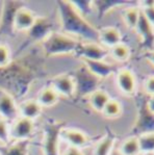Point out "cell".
I'll use <instances>...</instances> for the list:
<instances>
[{"label":"cell","instance_id":"cell-1","mask_svg":"<svg viewBox=\"0 0 154 155\" xmlns=\"http://www.w3.org/2000/svg\"><path fill=\"white\" fill-rule=\"evenodd\" d=\"M47 75L46 57L42 51L30 49L22 55L13 57L8 66L0 69V89L16 100L24 99L34 83Z\"/></svg>","mask_w":154,"mask_h":155},{"label":"cell","instance_id":"cell-2","mask_svg":"<svg viewBox=\"0 0 154 155\" xmlns=\"http://www.w3.org/2000/svg\"><path fill=\"white\" fill-rule=\"evenodd\" d=\"M55 4L61 32L76 40L80 39L82 42L98 43L99 29L80 15L70 1H56Z\"/></svg>","mask_w":154,"mask_h":155},{"label":"cell","instance_id":"cell-3","mask_svg":"<svg viewBox=\"0 0 154 155\" xmlns=\"http://www.w3.org/2000/svg\"><path fill=\"white\" fill-rule=\"evenodd\" d=\"M79 43V40L74 39L70 35L61 31H54L41 44V51L46 58L69 54L74 55Z\"/></svg>","mask_w":154,"mask_h":155},{"label":"cell","instance_id":"cell-4","mask_svg":"<svg viewBox=\"0 0 154 155\" xmlns=\"http://www.w3.org/2000/svg\"><path fill=\"white\" fill-rule=\"evenodd\" d=\"M54 31V22L51 18L47 16H38L34 24L26 32L24 42L21 43V45L18 47L15 56L22 55L35 45L42 44Z\"/></svg>","mask_w":154,"mask_h":155},{"label":"cell","instance_id":"cell-5","mask_svg":"<svg viewBox=\"0 0 154 155\" xmlns=\"http://www.w3.org/2000/svg\"><path fill=\"white\" fill-rule=\"evenodd\" d=\"M66 127V122L48 119L44 123L42 153L43 155H61L60 143L61 130Z\"/></svg>","mask_w":154,"mask_h":155},{"label":"cell","instance_id":"cell-6","mask_svg":"<svg viewBox=\"0 0 154 155\" xmlns=\"http://www.w3.org/2000/svg\"><path fill=\"white\" fill-rule=\"evenodd\" d=\"M25 6L24 1H2L0 12V38L14 37L15 30V18L18 9Z\"/></svg>","mask_w":154,"mask_h":155},{"label":"cell","instance_id":"cell-7","mask_svg":"<svg viewBox=\"0 0 154 155\" xmlns=\"http://www.w3.org/2000/svg\"><path fill=\"white\" fill-rule=\"evenodd\" d=\"M72 77L75 82V95L79 97H89L92 93L99 89L100 81L89 70L81 65L73 72Z\"/></svg>","mask_w":154,"mask_h":155},{"label":"cell","instance_id":"cell-8","mask_svg":"<svg viewBox=\"0 0 154 155\" xmlns=\"http://www.w3.org/2000/svg\"><path fill=\"white\" fill-rule=\"evenodd\" d=\"M74 56L81 61H105L110 56V50L96 42H80Z\"/></svg>","mask_w":154,"mask_h":155},{"label":"cell","instance_id":"cell-9","mask_svg":"<svg viewBox=\"0 0 154 155\" xmlns=\"http://www.w3.org/2000/svg\"><path fill=\"white\" fill-rule=\"evenodd\" d=\"M148 132H154V114L148 110L145 101L139 105L136 120L131 129V133L132 137H139Z\"/></svg>","mask_w":154,"mask_h":155},{"label":"cell","instance_id":"cell-10","mask_svg":"<svg viewBox=\"0 0 154 155\" xmlns=\"http://www.w3.org/2000/svg\"><path fill=\"white\" fill-rule=\"evenodd\" d=\"M34 132V122L18 117L15 121L9 123V135L11 142L28 140Z\"/></svg>","mask_w":154,"mask_h":155},{"label":"cell","instance_id":"cell-11","mask_svg":"<svg viewBox=\"0 0 154 155\" xmlns=\"http://www.w3.org/2000/svg\"><path fill=\"white\" fill-rule=\"evenodd\" d=\"M49 85L60 97L71 99L75 96V82L70 73H63L52 77Z\"/></svg>","mask_w":154,"mask_h":155},{"label":"cell","instance_id":"cell-12","mask_svg":"<svg viewBox=\"0 0 154 155\" xmlns=\"http://www.w3.org/2000/svg\"><path fill=\"white\" fill-rule=\"evenodd\" d=\"M116 84L118 89L125 96H133L136 93V78L132 71L127 68H122L117 71Z\"/></svg>","mask_w":154,"mask_h":155},{"label":"cell","instance_id":"cell-13","mask_svg":"<svg viewBox=\"0 0 154 155\" xmlns=\"http://www.w3.org/2000/svg\"><path fill=\"white\" fill-rule=\"evenodd\" d=\"M19 117L17 100L6 91L0 89V118L11 123Z\"/></svg>","mask_w":154,"mask_h":155},{"label":"cell","instance_id":"cell-14","mask_svg":"<svg viewBox=\"0 0 154 155\" xmlns=\"http://www.w3.org/2000/svg\"><path fill=\"white\" fill-rule=\"evenodd\" d=\"M134 31L139 35L142 47L145 51L154 49V27L146 20L142 12Z\"/></svg>","mask_w":154,"mask_h":155},{"label":"cell","instance_id":"cell-15","mask_svg":"<svg viewBox=\"0 0 154 155\" xmlns=\"http://www.w3.org/2000/svg\"><path fill=\"white\" fill-rule=\"evenodd\" d=\"M82 65L99 80H103L110 77L119 70L116 65L110 64L105 61H82Z\"/></svg>","mask_w":154,"mask_h":155},{"label":"cell","instance_id":"cell-16","mask_svg":"<svg viewBox=\"0 0 154 155\" xmlns=\"http://www.w3.org/2000/svg\"><path fill=\"white\" fill-rule=\"evenodd\" d=\"M61 140L67 143L69 147L76 148L79 150H82L90 144V137H87V133L74 128H64L61 133Z\"/></svg>","mask_w":154,"mask_h":155},{"label":"cell","instance_id":"cell-17","mask_svg":"<svg viewBox=\"0 0 154 155\" xmlns=\"http://www.w3.org/2000/svg\"><path fill=\"white\" fill-rule=\"evenodd\" d=\"M93 3L94 11L96 12L99 20H101L113 9L120 8H124L126 6L133 5L136 2L126 1V0H96V1H93Z\"/></svg>","mask_w":154,"mask_h":155},{"label":"cell","instance_id":"cell-18","mask_svg":"<svg viewBox=\"0 0 154 155\" xmlns=\"http://www.w3.org/2000/svg\"><path fill=\"white\" fill-rule=\"evenodd\" d=\"M98 43L106 49H110L122 43V33L115 26L102 27L98 31Z\"/></svg>","mask_w":154,"mask_h":155},{"label":"cell","instance_id":"cell-19","mask_svg":"<svg viewBox=\"0 0 154 155\" xmlns=\"http://www.w3.org/2000/svg\"><path fill=\"white\" fill-rule=\"evenodd\" d=\"M38 15L34 11L29 9L26 6H22L18 9L15 18V30L16 31L27 32L34 24Z\"/></svg>","mask_w":154,"mask_h":155},{"label":"cell","instance_id":"cell-20","mask_svg":"<svg viewBox=\"0 0 154 155\" xmlns=\"http://www.w3.org/2000/svg\"><path fill=\"white\" fill-rule=\"evenodd\" d=\"M18 111L19 117L34 122L43 113V107L35 99H26L18 104Z\"/></svg>","mask_w":154,"mask_h":155},{"label":"cell","instance_id":"cell-21","mask_svg":"<svg viewBox=\"0 0 154 155\" xmlns=\"http://www.w3.org/2000/svg\"><path fill=\"white\" fill-rule=\"evenodd\" d=\"M117 135L113 131L108 130L103 137L97 142L93 150V155H110L116 148Z\"/></svg>","mask_w":154,"mask_h":155},{"label":"cell","instance_id":"cell-22","mask_svg":"<svg viewBox=\"0 0 154 155\" xmlns=\"http://www.w3.org/2000/svg\"><path fill=\"white\" fill-rule=\"evenodd\" d=\"M30 144L31 140L11 142L5 146L0 145V155H29Z\"/></svg>","mask_w":154,"mask_h":155},{"label":"cell","instance_id":"cell-23","mask_svg":"<svg viewBox=\"0 0 154 155\" xmlns=\"http://www.w3.org/2000/svg\"><path fill=\"white\" fill-rule=\"evenodd\" d=\"M61 97L56 94V92L54 91L50 85H46L43 89L39 92L38 94L37 100L39 102V104L43 108H49V107L54 106L55 104H57V102L60 101Z\"/></svg>","mask_w":154,"mask_h":155},{"label":"cell","instance_id":"cell-24","mask_svg":"<svg viewBox=\"0 0 154 155\" xmlns=\"http://www.w3.org/2000/svg\"><path fill=\"white\" fill-rule=\"evenodd\" d=\"M87 100H89L90 106H91L95 111H97V113H102L104 107H105L107 102L110 100V96L108 95V93L105 92L104 90L98 89L87 97Z\"/></svg>","mask_w":154,"mask_h":155},{"label":"cell","instance_id":"cell-25","mask_svg":"<svg viewBox=\"0 0 154 155\" xmlns=\"http://www.w3.org/2000/svg\"><path fill=\"white\" fill-rule=\"evenodd\" d=\"M139 15H141V9L139 8L137 4L129 5L123 8L122 11V19L126 27L130 30L136 29V26L139 22Z\"/></svg>","mask_w":154,"mask_h":155},{"label":"cell","instance_id":"cell-26","mask_svg":"<svg viewBox=\"0 0 154 155\" xmlns=\"http://www.w3.org/2000/svg\"><path fill=\"white\" fill-rule=\"evenodd\" d=\"M108 50H110V56L113 57V61H116L117 63H126L131 56L130 47L128 45L124 44L123 42Z\"/></svg>","mask_w":154,"mask_h":155},{"label":"cell","instance_id":"cell-27","mask_svg":"<svg viewBox=\"0 0 154 155\" xmlns=\"http://www.w3.org/2000/svg\"><path fill=\"white\" fill-rule=\"evenodd\" d=\"M118 150L122 155H141V149L137 137H129L125 139L120 146L118 147Z\"/></svg>","mask_w":154,"mask_h":155},{"label":"cell","instance_id":"cell-28","mask_svg":"<svg viewBox=\"0 0 154 155\" xmlns=\"http://www.w3.org/2000/svg\"><path fill=\"white\" fill-rule=\"evenodd\" d=\"M122 113L123 106L121 104V102L117 99L110 98V100L107 102V104L105 105L101 114L107 119H117L121 117Z\"/></svg>","mask_w":154,"mask_h":155},{"label":"cell","instance_id":"cell-29","mask_svg":"<svg viewBox=\"0 0 154 155\" xmlns=\"http://www.w3.org/2000/svg\"><path fill=\"white\" fill-rule=\"evenodd\" d=\"M141 153H153L154 152V132L144 133L137 137Z\"/></svg>","mask_w":154,"mask_h":155},{"label":"cell","instance_id":"cell-30","mask_svg":"<svg viewBox=\"0 0 154 155\" xmlns=\"http://www.w3.org/2000/svg\"><path fill=\"white\" fill-rule=\"evenodd\" d=\"M70 3L84 18H87L90 14L94 12V3L91 0H75V1H70Z\"/></svg>","mask_w":154,"mask_h":155},{"label":"cell","instance_id":"cell-31","mask_svg":"<svg viewBox=\"0 0 154 155\" xmlns=\"http://www.w3.org/2000/svg\"><path fill=\"white\" fill-rule=\"evenodd\" d=\"M136 4L146 20L154 27V1H151V0L139 1L136 2Z\"/></svg>","mask_w":154,"mask_h":155},{"label":"cell","instance_id":"cell-32","mask_svg":"<svg viewBox=\"0 0 154 155\" xmlns=\"http://www.w3.org/2000/svg\"><path fill=\"white\" fill-rule=\"evenodd\" d=\"M11 135H9V123L0 118V145L5 146L11 143Z\"/></svg>","mask_w":154,"mask_h":155},{"label":"cell","instance_id":"cell-33","mask_svg":"<svg viewBox=\"0 0 154 155\" xmlns=\"http://www.w3.org/2000/svg\"><path fill=\"white\" fill-rule=\"evenodd\" d=\"M11 59H13V55L8 45L0 43V69L8 66Z\"/></svg>","mask_w":154,"mask_h":155},{"label":"cell","instance_id":"cell-34","mask_svg":"<svg viewBox=\"0 0 154 155\" xmlns=\"http://www.w3.org/2000/svg\"><path fill=\"white\" fill-rule=\"evenodd\" d=\"M144 91L149 97L154 96V75L146 78V80L144 81Z\"/></svg>","mask_w":154,"mask_h":155},{"label":"cell","instance_id":"cell-35","mask_svg":"<svg viewBox=\"0 0 154 155\" xmlns=\"http://www.w3.org/2000/svg\"><path fill=\"white\" fill-rule=\"evenodd\" d=\"M63 155H84V153L82 152V150L76 149V148L73 147H68V149L64 152Z\"/></svg>","mask_w":154,"mask_h":155},{"label":"cell","instance_id":"cell-36","mask_svg":"<svg viewBox=\"0 0 154 155\" xmlns=\"http://www.w3.org/2000/svg\"><path fill=\"white\" fill-rule=\"evenodd\" d=\"M144 57H145L151 65L154 66V49L149 50V51H145V53H144Z\"/></svg>","mask_w":154,"mask_h":155},{"label":"cell","instance_id":"cell-37","mask_svg":"<svg viewBox=\"0 0 154 155\" xmlns=\"http://www.w3.org/2000/svg\"><path fill=\"white\" fill-rule=\"evenodd\" d=\"M146 107L150 113L154 114V96H150L146 100Z\"/></svg>","mask_w":154,"mask_h":155},{"label":"cell","instance_id":"cell-38","mask_svg":"<svg viewBox=\"0 0 154 155\" xmlns=\"http://www.w3.org/2000/svg\"><path fill=\"white\" fill-rule=\"evenodd\" d=\"M110 155H122L119 152V150H118V148H115V149L113 150V152H111V153L110 154Z\"/></svg>","mask_w":154,"mask_h":155},{"label":"cell","instance_id":"cell-39","mask_svg":"<svg viewBox=\"0 0 154 155\" xmlns=\"http://www.w3.org/2000/svg\"><path fill=\"white\" fill-rule=\"evenodd\" d=\"M141 155H154V153H143Z\"/></svg>","mask_w":154,"mask_h":155},{"label":"cell","instance_id":"cell-40","mask_svg":"<svg viewBox=\"0 0 154 155\" xmlns=\"http://www.w3.org/2000/svg\"><path fill=\"white\" fill-rule=\"evenodd\" d=\"M29 155H34V154H32V153H31V152H30V154H29Z\"/></svg>","mask_w":154,"mask_h":155},{"label":"cell","instance_id":"cell-41","mask_svg":"<svg viewBox=\"0 0 154 155\" xmlns=\"http://www.w3.org/2000/svg\"><path fill=\"white\" fill-rule=\"evenodd\" d=\"M153 153H154V152H153Z\"/></svg>","mask_w":154,"mask_h":155}]
</instances>
